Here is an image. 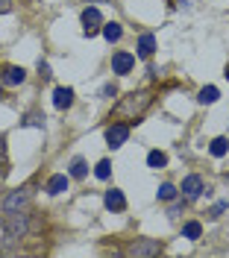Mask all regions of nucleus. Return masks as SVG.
I'll list each match as a JSON object with an SVG mask.
<instances>
[{"instance_id":"a211bd4d","label":"nucleus","mask_w":229,"mask_h":258,"mask_svg":"<svg viewBox=\"0 0 229 258\" xmlns=\"http://www.w3.org/2000/svg\"><path fill=\"white\" fill-rule=\"evenodd\" d=\"M147 164H150V167H164V164H167V156L159 153V150H153V153L147 156Z\"/></svg>"},{"instance_id":"aec40b11","label":"nucleus","mask_w":229,"mask_h":258,"mask_svg":"<svg viewBox=\"0 0 229 258\" xmlns=\"http://www.w3.org/2000/svg\"><path fill=\"white\" fill-rule=\"evenodd\" d=\"M94 173H97V179H109V173H112V164L103 159V161L97 164V167H94Z\"/></svg>"},{"instance_id":"1a4fd4ad","label":"nucleus","mask_w":229,"mask_h":258,"mask_svg":"<svg viewBox=\"0 0 229 258\" xmlns=\"http://www.w3.org/2000/svg\"><path fill=\"white\" fill-rule=\"evenodd\" d=\"M53 103H56V109H68L71 103H74V88H56L53 91Z\"/></svg>"},{"instance_id":"6e6552de","label":"nucleus","mask_w":229,"mask_h":258,"mask_svg":"<svg viewBox=\"0 0 229 258\" xmlns=\"http://www.w3.org/2000/svg\"><path fill=\"white\" fill-rule=\"evenodd\" d=\"M24 80H27V71L18 68V64H9V68L3 71V82H6V85H21Z\"/></svg>"},{"instance_id":"9b49d317","label":"nucleus","mask_w":229,"mask_h":258,"mask_svg":"<svg viewBox=\"0 0 229 258\" xmlns=\"http://www.w3.org/2000/svg\"><path fill=\"white\" fill-rule=\"evenodd\" d=\"M106 206L112 211H124L127 209V200H124V194L118 191V188H112V191H106Z\"/></svg>"},{"instance_id":"f257e3e1","label":"nucleus","mask_w":229,"mask_h":258,"mask_svg":"<svg viewBox=\"0 0 229 258\" xmlns=\"http://www.w3.org/2000/svg\"><path fill=\"white\" fill-rule=\"evenodd\" d=\"M147 103H150V94H144V91H141V94H130L121 106H118V112L121 114H141L147 109Z\"/></svg>"},{"instance_id":"4468645a","label":"nucleus","mask_w":229,"mask_h":258,"mask_svg":"<svg viewBox=\"0 0 229 258\" xmlns=\"http://www.w3.org/2000/svg\"><path fill=\"white\" fill-rule=\"evenodd\" d=\"M121 24H115V21H109V24H103V38H106V41H118V38H121Z\"/></svg>"},{"instance_id":"6ab92c4d","label":"nucleus","mask_w":229,"mask_h":258,"mask_svg":"<svg viewBox=\"0 0 229 258\" xmlns=\"http://www.w3.org/2000/svg\"><path fill=\"white\" fill-rule=\"evenodd\" d=\"M85 170H88V164H85L82 159L71 161V176H85Z\"/></svg>"},{"instance_id":"dca6fc26","label":"nucleus","mask_w":229,"mask_h":258,"mask_svg":"<svg viewBox=\"0 0 229 258\" xmlns=\"http://www.w3.org/2000/svg\"><path fill=\"white\" fill-rule=\"evenodd\" d=\"M209 150H212V156H217V159H220V156H226L229 141H226V138H214L212 144H209Z\"/></svg>"},{"instance_id":"f8f14e48","label":"nucleus","mask_w":229,"mask_h":258,"mask_svg":"<svg viewBox=\"0 0 229 258\" xmlns=\"http://www.w3.org/2000/svg\"><path fill=\"white\" fill-rule=\"evenodd\" d=\"M153 50H156V38H153L150 32H144V35L138 38V56L147 59V56H153Z\"/></svg>"},{"instance_id":"ddd939ff","label":"nucleus","mask_w":229,"mask_h":258,"mask_svg":"<svg viewBox=\"0 0 229 258\" xmlns=\"http://www.w3.org/2000/svg\"><path fill=\"white\" fill-rule=\"evenodd\" d=\"M47 191H50V194H65V191H68V176H65V173H56V176H50Z\"/></svg>"},{"instance_id":"20e7f679","label":"nucleus","mask_w":229,"mask_h":258,"mask_svg":"<svg viewBox=\"0 0 229 258\" xmlns=\"http://www.w3.org/2000/svg\"><path fill=\"white\" fill-rule=\"evenodd\" d=\"M6 226H9L12 235H24L27 232V217L21 211H6Z\"/></svg>"},{"instance_id":"412c9836","label":"nucleus","mask_w":229,"mask_h":258,"mask_svg":"<svg viewBox=\"0 0 229 258\" xmlns=\"http://www.w3.org/2000/svg\"><path fill=\"white\" fill-rule=\"evenodd\" d=\"M174 197H177V188L170 182H164L162 188H159V200H174Z\"/></svg>"},{"instance_id":"393cba45","label":"nucleus","mask_w":229,"mask_h":258,"mask_svg":"<svg viewBox=\"0 0 229 258\" xmlns=\"http://www.w3.org/2000/svg\"><path fill=\"white\" fill-rule=\"evenodd\" d=\"M0 159H3V141H0Z\"/></svg>"},{"instance_id":"4be33fe9","label":"nucleus","mask_w":229,"mask_h":258,"mask_svg":"<svg viewBox=\"0 0 229 258\" xmlns=\"http://www.w3.org/2000/svg\"><path fill=\"white\" fill-rule=\"evenodd\" d=\"M9 6H12L9 0H0V15H3V12H9Z\"/></svg>"},{"instance_id":"5701e85b","label":"nucleus","mask_w":229,"mask_h":258,"mask_svg":"<svg viewBox=\"0 0 229 258\" xmlns=\"http://www.w3.org/2000/svg\"><path fill=\"white\" fill-rule=\"evenodd\" d=\"M103 97H115V85H106L103 88Z\"/></svg>"},{"instance_id":"7ed1b4c3","label":"nucleus","mask_w":229,"mask_h":258,"mask_svg":"<svg viewBox=\"0 0 229 258\" xmlns=\"http://www.w3.org/2000/svg\"><path fill=\"white\" fill-rule=\"evenodd\" d=\"M127 138H130V126H124V123H115V126H109V132H106V141H109L112 150L124 147L127 144Z\"/></svg>"},{"instance_id":"a878e982","label":"nucleus","mask_w":229,"mask_h":258,"mask_svg":"<svg viewBox=\"0 0 229 258\" xmlns=\"http://www.w3.org/2000/svg\"><path fill=\"white\" fill-rule=\"evenodd\" d=\"M226 77H229V74H226Z\"/></svg>"},{"instance_id":"9d476101","label":"nucleus","mask_w":229,"mask_h":258,"mask_svg":"<svg viewBox=\"0 0 229 258\" xmlns=\"http://www.w3.org/2000/svg\"><path fill=\"white\" fill-rule=\"evenodd\" d=\"M200 191H203V179L200 176H185L182 179V194H185V197H200Z\"/></svg>"},{"instance_id":"423d86ee","label":"nucleus","mask_w":229,"mask_h":258,"mask_svg":"<svg viewBox=\"0 0 229 258\" xmlns=\"http://www.w3.org/2000/svg\"><path fill=\"white\" fill-rule=\"evenodd\" d=\"M159 243L156 241H138V243H132L130 246V255H159Z\"/></svg>"},{"instance_id":"b1692460","label":"nucleus","mask_w":229,"mask_h":258,"mask_svg":"<svg viewBox=\"0 0 229 258\" xmlns=\"http://www.w3.org/2000/svg\"><path fill=\"white\" fill-rule=\"evenodd\" d=\"M88 3H109V0H88Z\"/></svg>"},{"instance_id":"f3484780","label":"nucleus","mask_w":229,"mask_h":258,"mask_svg":"<svg viewBox=\"0 0 229 258\" xmlns=\"http://www.w3.org/2000/svg\"><path fill=\"white\" fill-rule=\"evenodd\" d=\"M200 232H203V226L197 223V220H191V223H185V229H182V235H185L188 241H197V238H200Z\"/></svg>"},{"instance_id":"0eeeda50","label":"nucleus","mask_w":229,"mask_h":258,"mask_svg":"<svg viewBox=\"0 0 229 258\" xmlns=\"http://www.w3.org/2000/svg\"><path fill=\"white\" fill-rule=\"evenodd\" d=\"M132 64H135V56H132V53H118V56L112 59L115 74H130Z\"/></svg>"},{"instance_id":"2eb2a0df","label":"nucleus","mask_w":229,"mask_h":258,"mask_svg":"<svg viewBox=\"0 0 229 258\" xmlns=\"http://www.w3.org/2000/svg\"><path fill=\"white\" fill-rule=\"evenodd\" d=\"M217 97H220V91H217L214 85H206V88H200V97H197V100H200V103H214Z\"/></svg>"},{"instance_id":"f03ea898","label":"nucleus","mask_w":229,"mask_h":258,"mask_svg":"<svg viewBox=\"0 0 229 258\" xmlns=\"http://www.w3.org/2000/svg\"><path fill=\"white\" fill-rule=\"evenodd\" d=\"M27 203H30V188H15V191L6 194V200H3V211H21Z\"/></svg>"},{"instance_id":"39448f33","label":"nucleus","mask_w":229,"mask_h":258,"mask_svg":"<svg viewBox=\"0 0 229 258\" xmlns=\"http://www.w3.org/2000/svg\"><path fill=\"white\" fill-rule=\"evenodd\" d=\"M82 24H85V35H94V32L100 30V24H103V18H100V12L91 6V9L82 12Z\"/></svg>"}]
</instances>
